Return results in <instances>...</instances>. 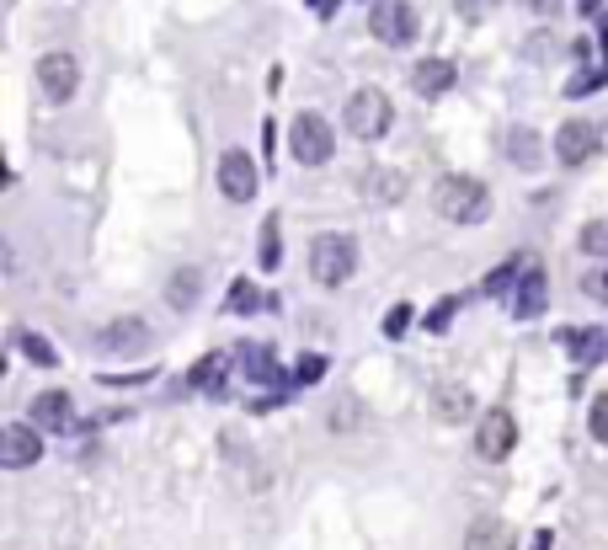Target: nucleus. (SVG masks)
Instances as JSON below:
<instances>
[{"label": "nucleus", "mask_w": 608, "mask_h": 550, "mask_svg": "<svg viewBox=\"0 0 608 550\" xmlns=\"http://www.w3.org/2000/svg\"><path fill=\"white\" fill-rule=\"evenodd\" d=\"M432 203H438V214L448 225H481L491 214V192L481 177H443L438 192H432Z\"/></svg>", "instance_id": "1"}, {"label": "nucleus", "mask_w": 608, "mask_h": 550, "mask_svg": "<svg viewBox=\"0 0 608 550\" xmlns=\"http://www.w3.org/2000/svg\"><path fill=\"white\" fill-rule=\"evenodd\" d=\"M353 273H358V241H353V236L326 230V236H315V241H309V278H315V284L342 289Z\"/></svg>", "instance_id": "2"}, {"label": "nucleus", "mask_w": 608, "mask_h": 550, "mask_svg": "<svg viewBox=\"0 0 608 550\" xmlns=\"http://www.w3.org/2000/svg\"><path fill=\"white\" fill-rule=\"evenodd\" d=\"M331 150H337V134H331V123L320 118V113H300V118L289 123V155L300 166H326Z\"/></svg>", "instance_id": "3"}, {"label": "nucleus", "mask_w": 608, "mask_h": 550, "mask_svg": "<svg viewBox=\"0 0 608 550\" xmlns=\"http://www.w3.org/2000/svg\"><path fill=\"white\" fill-rule=\"evenodd\" d=\"M347 134H358V139H384L390 134V123H395V108H390V97L384 91H373V86H364V91H353V102H347Z\"/></svg>", "instance_id": "4"}, {"label": "nucleus", "mask_w": 608, "mask_h": 550, "mask_svg": "<svg viewBox=\"0 0 608 550\" xmlns=\"http://www.w3.org/2000/svg\"><path fill=\"white\" fill-rule=\"evenodd\" d=\"M75 86H80V60H75L69 49H54V54L38 60V91H43L49 102H69Z\"/></svg>", "instance_id": "5"}, {"label": "nucleus", "mask_w": 608, "mask_h": 550, "mask_svg": "<svg viewBox=\"0 0 608 550\" xmlns=\"http://www.w3.org/2000/svg\"><path fill=\"white\" fill-rule=\"evenodd\" d=\"M368 27H373V38H384L390 49H406V43L417 38V5H406V0H384V5H373Z\"/></svg>", "instance_id": "6"}, {"label": "nucleus", "mask_w": 608, "mask_h": 550, "mask_svg": "<svg viewBox=\"0 0 608 550\" xmlns=\"http://www.w3.org/2000/svg\"><path fill=\"white\" fill-rule=\"evenodd\" d=\"M512 443H518V423H512V412L507 407H496L481 417V428H476V454L481 460H507L512 454Z\"/></svg>", "instance_id": "7"}, {"label": "nucleus", "mask_w": 608, "mask_h": 550, "mask_svg": "<svg viewBox=\"0 0 608 550\" xmlns=\"http://www.w3.org/2000/svg\"><path fill=\"white\" fill-rule=\"evenodd\" d=\"M598 155V128L587 118H571L555 128V161L560 166H582V161H593Z\"/></svg>", "instance_id": "8"}, {"label": "nucleus", "mask_w": 608, "mask_h": 550, "mask_svg": "<svg viewBox=\"0 0 608 550\" xmlns=\"http://www.w3.org/2000/svg\"><path fill=\"white\" fill-rule=\"evenodd\" d=\"M256 161L245 155V150H225V161H219V192L230 198V203H251L256 198Z\"/></svg>", "instance_id": "9"}, {"label": "nucleus", "mask_w": 608, "mask_h": 550, "mask_svg": "<svg viewBox=\"0 0 608 550\" xmlns=\"http://www.w3.org/2000/svg\"><path fill=\"white\" fill-rule=\"evenodd\" d=\"M33 460H43V433L27 428V423L0 428V465L5 471H27Z\"/></svg>", "instance_id": "10"}, {"label": "nucleus", "mask_w": 608, "mask_h": 550, "mask_svg": "<svg viewBox=\"0 0 608 550\" xmlns=\"http://www.w3.org/2000/svg\"><path fill=\"white\" fill-rule=\"evenodd\" d=\"M33 417H38V428L43 433H64L69 423H75V407H69L64 390H43V396L33 401Z\"/></svg>", "instance_id": "11"}, {"label": "nucleus", "mask_w": 608, "mask_h": 550, "mask_svg": "<svg viewBox=\"0 0 608 550\" xmlns=\"http://www.w3.org/2000/svg\"><path fill=\"white\" fill-rule=\"evenodd\" d=\"M411 91H417V97H443V91H454V64L422 60L417 70H411Z\"/></svg>", "instance_id": "12"}, {"label": "nucleus", "mask_w": 608, "mask_h": 550, "mask_svg": "<svg viewBox=\"0 0 608 550\" xmlns=\"http://www.w3.org/2000/svg\"><path fill=\"white\" fill-rule=\"evenodd\" d=\"M545 310V273L534 267V262H523V284H518V295H512V315H540Z\"/></svg>", "instance_id": "13"}, {"label": "nucleus", "mask_w": 608, "mask_h": 550, "mask_svg": "<svg viewBox=\"0 0 608 550\" xmlns=\"http://www.w3.org/2000/svg\"><path fill=\"white\" fill-rule=\"evenodd\" d=\"M465 550H512V529L502 518H476L465 529Z\"/></svg>", "instance_id": "14"}, {"label": "nucleus", "mask_w": 608, "mask_h": 550, "mask_svg": "<svg viewBox=\"0 0 608 550\" xmlns=\"http://www.w3.org/2000/svg\"><path fill=\"white\" fill-rule=\"evenodd\" d=\"M150 342V326L139 321V315H128V321H113L107 332H102V348H113V353H128V348H144Z\"/></svg>", "instance_id": "15"}, {"label": "nucleus", "mask_w": 608, "mask_h": 550, "mask_svg": "<svg viewBox=\"0 0 608 550\" xmlns=\"http://www.w3.org/2000/svg\"><path fill=\"white\" fill-rule=\"evenodd\" d=\"M432 407H438L443 423H465V417H470V390H459V385H438V390H432Z\"/></svg>", "instance_id": "16"}, {"label": "nucleus", "mask_w": 608, "mask_h": 550, "mask_svg": "<svg viewBox=\"0 0 608 550\" xmlns=\"http://www.w3.org/2000/svg\"><path fill=\"white\" fill-rule=\"evenodd\" d=\"M364 192L373 203H401V198H406V177H401V172H368Z\"/></svg>", "instance_id": "17"}, {"label": "nucleus", "mask_w": 608, "mask_h": 550, "mask_svg": "<svg viewBox=\"0 0 608 550\" xmlns=\"http://www.w3.org/2000/svg\"><path fill=\"white\" fill-rule=\"evenodd\" d=\"M507 150H512V161L518 166H540V139H534V128H512V139H507Z\"/></svg>", "instance_id": "18"}, {"label": "nucleus", "mask_w": 608, "mask_h": 550, "mask_svg": "<svg viewBox=\"0 0 608 550\" xmlns=\"http://www.w3.org/2000/svg\"><path fill=\"white\" fill-rule=\"evenodd\" d=\"M166 295H172V305H192V300H198V273H192V267H182V273H177V278H172V289H166Z\"/></svg>", "instance_id": "19"}, {"label": "nucleus", "mask_w": 608, "mask_h": 550, "mask_svg": "<svg viewBox=\"0 0 608 550\" xmlns=\"http://www.w3.org/2000/svg\"><path fill=\"white\" fill-rule=\"evenodd\" d=\"M582 251H593V257H608V220H593V225L582 230Z\"/></svg>", "instance_id": "20"}, {"label": "nucleus", "mask_w": 608, "mask_h": 550, "mask_svg": "<svg viewBox=\"0 0 608 550\" xmlns=\"http://www.w3.org/2000/svg\"><path fill=\"white\" fill-rule=\"evenodd\" d=\"M587 428H593V438H598V443H608V390L593 401V407H587Z\"/></svg>", "instance_id": "21"}, {"label": "nucleus", "mask_w": 608, "mask_h": 550, "mask_svg": "<svg viewBox=\"0 0 608 550\" xmlns=\"http://www.w3.org/2000/svg\"><path fill=\"white\" fill-rule=\"evenodd\" d=\"M16 342H22V353H27V359H33V364H54V348H49V342H43V337H33V332H22V337H16Z\"/></svg>", "instance_id": "22"}, {"label": "nucleus", "mask_w": 608, "mask_h": 550, "mask_svg": "<svg viewBox=\"0 0 608 550\" xmlns=\"http://www.w3.org/2000/svg\"><path fill=\"white\" fill-rule=\"evenodd\" d=\"M219 374H225V359H203L192 368V385H219Z\"/></svg>", "instance_id": "23"}, {"label": "nucleus", "mask_w": 608, "mask_h": 550, "mask_svg": "<svg viewBox=\"0 0 608 550\" xmlns=\"http://www.w3.org/2000/svg\"><path fill=\"white\" fill-rule=\"evenodd\" d=\"M571 342H582L577 348L582 359H608V337H571Z\"/></svg>", "instance_id": "24"}, {"label": "nucleus", "mask_w": 608, "mask_h": 550, "mask_svg": "<svg viewBox=\"0 0 608 550\" xmlns=\"http://www.w3.org/2000/svg\"><path fill=\"white\" fill-rule=\"evenodd\" d=\"M582 289H587L593 300H608V273H587V278H582Z\"/></svg>", "instance_id": "25"}, {"label": "nucleus", "mask_w": 608, "mask_h": 550, "mask_svg": "<svg viewBox=\"0 0 608 550\" xmlns=\"http://www.w3.org/2000/svg\"><path fill=\"white\" fill-rule=\"evenodd\" d=\"M230 305H236V310H256V305H262V300L251 295V284H236V295H230Z\"/></svg>", "instance_id": "26"}, {"label": "nucleus", "mask_w": 608, "mask_h": 550, "mask_svg": "<svg viewBox=\"0 0 608 550\" xmlns=\"http://www.w3.org/2000/svg\"><path fill=\"white\" fill-rule=\"evenodd\" d=\"M300 379H320V359H304V364H300Z\"/></svg>", "instance_id": "27"}]
</instances>
